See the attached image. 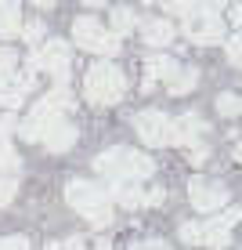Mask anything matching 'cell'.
<instances>
[{"label": "cell", "instance_id": "d4e9b609", "mask_svg": "<svg viewBox=\"0 0 242 250\" xmlns=\"http://www.w3.org/2000/svg\"><path fill=\"white\" fill-rule=\"evenodd\" d=\"M15 192H19V178H11V174L0 178V207L11 203V200H15Z\"/></svg>", "mask_w": 242, "mask_h": 250}, {"label": "cell", "instance_id": "d6a6232c", "mask_svg": "<svg viewBox=\"0 0 242 250\" xmlns=\"http://www.w3.org/2000/svg\"><path fill=\"white\" fill-rule=\"evenodd\" d=\"M231 22H235V25H239V29H242V0H239V4H235V7H231Z\"/></svg>", "mask_w": 242, "mask_h": 250}, {"label": "cell", "instance_id": "83f0119b", "mask_svg": "<svg viewBox=\"0 0 242 250\" xmlns=\"http://www.w3.org/2000/svg\"><path fill=\"white\" fill-rule=\"evenodd\" d=\"M0 250H29L25 236H0Z\"/></svg>", "mask_w": 242, "mask_h": 250}, {"label": "cell", "instance_id": "ba28073f", "mask_svg": "<svg viewBox=\"0 0 242 250\" xmlns=\"http://www.w3.org/2000/svg\"><path fill=\"white\" fill-rule=\"evenodd\" d=\"M134 131L145 145L159 149V145H170V116L159 113V109H141L134 116Z\"/></svg>", "mask_w": 242, "mask_h": 250}, {"label": "cell", "instance_id": "ac0fdd59", "mask_svg": "<svg viewBox=\"0 0 242 250\" xmlns=\"http://www.w3.org/2000/svg\"><path fill=\"white\" fill-rule=\"evenodd\" d=\"M137 25H141V19H137L130 7H112V33H116V37H123V33H134Z\"/></svg>", "mask_w": 242, "mask_h": 250}, {"label": "cell", "instance_id": "4dcf8cb0", "mask_svg": "<svg viewBox=\"0 0 242 250\" xmlns=\"http://www.w3.org/2000/svg\"><path fill=\"white\" fill-rule=\"evenodd\" d=\"M15 131V120L11 116H0V142H7V134Z\"/></svg>", "mask_w": 242, "mask_h": 250}, {"label": "cell", "instance_id": "8fae6325", "mask_svg": "<svg viewBox=\"0 0 242 250\" xmlns=\"http://www.w3.org/2000/svg\"><path fill=\"white\" fill-rule=\"evenodd\" d=\"M203 134H206V120L195 116V113H181L177 120H170V145L192 149V145H199Z\"/></svg>", "mask_w": 242, "mask_h": 250}, {"label": "cell", "instance_id": "f546056e", "mask_svg": "<svg viewBox=\"0 0 242 250\" xmlns=\"http://www.w3.org/2000/svg\"><path fill=\"white\" fill-rule=\"evenodd\" d=\"M130 250H170L163 239H141V243H134Z\"/></svg>", "mask_w": 242, "mask_h": 250}, {"label": "cell", "instance_id": "3957f363", "mask_svg": "<svg viewBox=\"0 0 242 250\" xmlns=\"http://www.w3.org/2000/svg\"><path fill=\"white\" fill-rule=\"evenodd\" d=\"M65 200L76 214L91 221L94 229H109L112 225V200H109V188L87 182V178H73L65 185Z\"/></svg>", "mask_w": 242, "mask_h": 250}, {"label": "cell", "instance_id": "1f68e13d", "mask_svg": "<svg viewBox=\"0 0 242 250\" xmlns=\"http://www.w3.org/2000/svg\"><path fill=\"white\" fill-rule=\"evenodd\" d=\"M206 156H210V149H206L203 142H199V145H192V160H195V163H203Z\"/></svg>", "mask_w": 242, "mask_h": 250}, {"label": "cell", "instance_id": "4316f807", "mask_svg": "<svg viewBox=\"0 0 242 250\" xmlns=\"http://www.w3.org/2000/svg\"><path fill=\"white\" fill-rule=\"evenodd\" d=\"M159 203H167V192H163V188H145L141 192V207H159Z\"/></svg>", "mask_w": 242, "mask_h": 250}, {"label": "cell", "instance_id": "603a6c76", "mask_svg": "<svg viewBox=\"0 0 242 250\" xmlns=\"http://www.w3.org/2000/svg\"><path fill=\"white\" fill-rule=\"evenodd\" d=\"M199 4H203V0H163V11H170V15H192Z\"/></svg>", "mask_w": 242, "mask_h": 250}, {"label": "cell", "instance_id": "7402d4cb", "mask_svg": "<svg viewBox=\"0 0 242 250\" xmlns=\"http://www.w3.org/2000/svg\"><path fill=\"white\" fill-rule=\"evenodd\" d=\"M19 33H22V40H25V44H33V47H37V44H44V33H47V29H44V22H40V19H33V22H25Z\"/></svg>", "mask_w": 242, "mask_h": 250}, {"label": "cell", "instance_id": "4fadbf2b", "mask_svg": "<svg viewBox=\"0 0 242 250\" xmlns=\"http://www.w3.org/2000/svg\"><path fill=\"white\" fill-rule=\"evenodd\" d=\"M33 87H37V73H33V69H25L22 80L15 76L7 87H0V105H4V109H19L22 102H25V94H29Z\"/></svg>", "mask_w": 242, "mask_h": 250}, {"label": "cell", "instance_id": "f1b7e54d", "mask_svg": "<svg viewBox=\"0 0 242 250\" xmlns=\"http://www.w3.org/2000/svg\"><path fill=\"white\" fill-rule=\"evenodd\" d=\"M58 250H87V239L83 236H69L65 243H58Z\"/></svg>", "mask_w": 242, "mask_h": 250}, {"label": "cell", "instance_id": "8d00e7d4", "mask_svg": "<svg viewBox=\"0 0 242 250\" xmlns=\"http://www.w3.org/2000/svg\"><path fill=\"white\" fill-rule=\"evenodd\" d=\"M235 160H239V163H242V142H239V145H235Z\"/></svg>", "mask_w": 242, "mask_h": 250}, {"label": "cell", "instance_id": "5bb4252c", "mask_svg": "<svg viewBox=\"0 0 242 250\" xmlns=\"http://www.w3.org/2000/svg\"><path fill=\"white\" fill-rule=\"evenodd\" d=\"M174 37H177V29H174V22H170V19H149V22H141V40L149 47H167Z\"/></svg>", "mask_w": 242, "mask_h": 250}, {"label": "cell", "instance_id": "ffe728a7", "mask_svg": "<svg viewBox=\"0 0 242 250\" xmlns=\"http://www.w3.org/2000/svg\"><path fill=\"white\" fill-rule=\"evenodd\" d=\"M217 113L221 116H242V94H231V91H224V94H217Z\"/></svg>", "mask_w": 242, "mask_h": 250}, {"label": "cell", "instance_id": "836d02e7", "mask_svg": "<svg viewBox=\"0 0 242 250\" xmlns=\"http://www.w3.org/2000/svg\"><path fill=\"white\" fill-rule=\"evenodd\" d=\"M228 4V0H203V7H213V11H217V7H224Z\"/></svg>", "mask_w": 242, "mask_h": 250}, {"label": "cell", "instance_id": "d590c367", "mask_svg": "<svg viewBox=\"0 0 242 250\" xmlns=\"http://www.w3.org/2000/svg\"><path fill=\"white\" fill-rule=\"evenodd\" d=\"M83 4H87V7H101L105 0H83Z\"/></svg>", "mask_w": 242, "mask_h": 250}, {"label": "cell", "instance_id": "e0dca14e", "mask_svg": "<svg viewBox=\"0 0 242 250\" xmlns=\"http://www.w3.org/2000/svg\"><path fill=\"white\" fill-rule=\"evenodd\" d=\"M167 87H170V94H177V98H181V94H188V91H195V87H199V69H195V65L177 69V76L167 83Z\"/></svg>", "mask_w": 242, "mask_h": 250}, {"label": "cell", "instance_id": "8992f818", "mask_svg": "<svg viewBox=\"0 0 242 250\" xmlns=\"http://www.w3.org/2000/svg\"><path fill=\"white\" fill-rule=\"evenodd\" d=\"M69 62H73V47H69L65 40L51 37V40H44V44H37V51L29 55L25 69H33V73L44 69L47 76H55L58 83H65L69 80Z\"/></svg>", "mask_w": 242, "mask_h": 250}, {"label": "cell", "instance_id": "44dd1931", "mask_svg": "<svg viewBox=\"0 0 242 250\" xmlns=\"http://www.w3.org/2000/svg\"><path fill=\"white\" fill-rule=\"evenodd\" d=\"M19 167H22V160L15 156L11 142H0V170H4V174H11V178H19Z\"/></svg>", "mask_w": 242, "mask_h": 250}, {"label": "cell", "instance_id": "6da1fadb", "mask_svg": "<svg viewBox=\"0 0 242 250\" xmlns=\"http://www.w3.org/2000/svg\"><path fill=\"white\" fill-rule=\"evenodd\" d=\"M94 170L98 174H105L109 182H145V178H152V170H155V163L152 156H145V152H137V149H127V145H112V149L105 152H98L94 156Z\"/></svg>", "mask_w": 242, "mask_h": 250}, {"label": "cell", "instance_id": "9c48e42d", "mask_svg": "<svg viewBox=\"0 0 242 250\" xmlns=\"http://www.w3.org/2000/svg\"><path fill=\"white\" fill-rule=\"evenodd\" d=\"M188 200H192L195 210L210 214V210H221L228 203V188L221 182H210V178H192L188 182Z\"/></svg>", "mask_w": 242, "mask_h": 250}, {"label": "cell", "instance_id": "74e56055", "mask_svg": "<svg viewBox=\"0 0 242 250\" xmlns=\"http://www.w3.org/2000/svg\"><path fill=\"white\" fill-rule=\"evenodd\" d=\"M47 250H58V243H51V247H47Z\"/></svg>", "mask_w": 242, "mask_h": 250}, {"label": "cell", "instance_id": "7a4b0ae2", "mask_svg": "<svg viewBox=\"0 0 242 250\" xmlns=\"http://www.w3.org/2000/svg\"><path fill=\"white\" fill-rule=\"evenodd\" d=\"M19 134H22V142H37V145H44L47 152H65V149H73L76 138H80L76 124L69 120V113L40 116V120L25 116V124L19 127Z\"/></svg>", "mask_w": 242, "mask_h": 250}, {"label": "cell", "instance_id": "30bf717a", "mask_svg": "<svg viewBox=\"0 0 242 250\" xmlns=\"http://www.w3.org/2000/svg\"><path fill=\"white\" fill-rule=\"evenodd\" d=\"M239 221H242V210H239V207H231L228 214H221V218H213V221H206V225H199V229H203V243L213 247V250H228V243H231V229H235Z\"/></svg>", "mask_w": 242, "mask_h": 250}, {"label": "cell", "instance_id": "52a82bcc", "mask_svg": "<svg viewBox=\"0 0 242 250\" xmlns=\"http://www.w3.org/2000/svg\"><path fill=\"white\" fill-rule=\"evenodd\" d=\"M185 37L192 40V44H203V47H210V44H221L224 40V19L213 7H203L199 4L192 15H185Z\"/></svg>", "mask_w": 242, "mask_h": 250}, {"label": "cell", "instance_id": "484cf974", "mask_svg": "<svg viewBox=\"0 0 242 250\" xmlns=\"http://www.w3.org/2000/svg\"><path fill=\"white\" fill-rule=\"evenodd\" d=\"M181 239H185V243H203V229L195 225V221H185V225H181Z\"/></svg>", "mask_w": 242, "mask_h": 250}, {"label": "cell", "instance_id": "9a60e30c", "mask_svg": "<svg viewBox=\"0 0 242 250\" xmlns=\"http://www.w3.org/2000/svg\"><path fill=\"white\" fill-rule=\"evenodd\" d=\"M19 29H22L19 0H0V37H15Z\"/></svg>", "mask_w": 242, "mask_h": 250}, {"label": "cell", "instance_id": "e575fe53", "mask_svg": "<svg viewBox=\"0 0 242 250\" xmlns=\"http://www.w3.org/2000/svg\"><path fill=\"white\" fill-rule=\"evenodd\" d=\"M33 4H37V7H55L58 0H33Z\"/></svg>", "mask_w": 242, "mask_h": 250}, {"label": "cell", "instance_id": "277c9868", "mask_svg": "<svg viewBox=\"0 0 242 250\" xmlns=\"http://www.w3.org/2000/svg\"><path fill=\"white\" fill-rule=\"evenodd\" d=\"M83 94H87L91 105H116L119 98L127 94V76L119 65L112 62H94L87 69V76H83Z\"/></svg>", "mask_w": 242, "mask_h": 250}, {"label": "cell", "instance_id": "2e32d148", "mask_svg": "<svg viewBox=\"0 0 242 250\" xmlns=\"http://www.w3.org/2000/svg\"><path fill=\"white\" fill-rule=\"evenodd\" d=\"M141 192H145V188H137L134 182H119L116 188H109V200H116L119 207L134 210V207H141Z\"/></svg>", "mask_w": 242, "mask_h": 250}, {"label": "cell", "instance_id": "cb8c5ba5", "mask_svg": "<svg viewBox=\"0 0 242 250\" xmlns=\"http://www.w3.org/2000/svg\"><path fill=\"white\" fill-rule=\"evenodd\" d=\"M224 55H228V62L235 69H242V33L231 37V40H224Z\"/></svg>", "mask_w": 242, "mask_h": 250}, {"label": "cell", "instance_id": "7c38bea8", "mask_svg": "<svg viewBox=\"0 0 242 250\" xmlns=\"http://www.w3.org/2000/svg\"><path fill=\"white\" fill-rule=\"evenodd\" d=\"M177 69H181V65H177L170 55H149V58H145V73H149V80H145V91H152L159 80L170 83V80L177 76Z\"/></svg>", "mask_w": 242, "mask_h": 250}, {"label": "cell", "instance_id": "f35d334b", "mask_svg": "<svg viewBox=\"0 0 242 250\" xmlns=\"http://www.w3.org/2000/svg\"><path fill=\"white\" fill-rule=\"evenodd\" d=\"M141 4H155V0H141Z\"/></svg>", "mask_w": 242, "mask_h": 250}, {"label": "cell", "instance_id": "d6986e66", "mask_svg": "<svg viewBox=\"0 0 242 250\" xmlns=\"http://www.w3.org/2000/svg\"><path fill=\"white\" fill-rule=\"evenodd\" d=\"M15 69H19V55L11 47H0V87H7L15 80Z\"/></svg>", "mask_w": 242, "mask_h": 250}, {"label": "cell", "instance_id": "5b68a950", "mask_svg": "<svg viewBox=\"0 0 242 250\" xmlns=\"http://www.w3.org/2000/svg\"><path fill=\"white\" fill-rule=\"evenodd\" d=\"M73 40L80 51H91V55H105L112 58L119 51V37L112 29H105L94 15H80V19L73 22Z\"/></svg>", "mask_w": 242, "mask_h": 250}]
</instances>
